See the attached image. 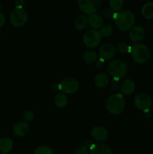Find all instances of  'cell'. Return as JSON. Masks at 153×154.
I'll return each instance as SVG.
<instances>
[{
  "instance_id": "obj_12",
  "label": "cell",
  "mask_w": 153,
  "mask_h": 154,
  "mask_svg": "<svg viewBox=\"0 0 153 154\" xmlns=\"http://www.w3.org/2000/svg\"><path fill=\"white\" fill-rule=\"evenodd\" d=\"M91 135L95 141H104L107 138L108 132L104 127L98 126L92 128L91 131Z\"/></svg>"
},
{
  "instance_id": "obj_1",
  "label": "cell",
  "mask_w": 153,
  "mask_h": 154,
  "mask_svg": "<svg viewBox=\"0 0 153 154\" xmlns=\"http://www.w3.org/2000/svg\"><path fill=\"white\" fill-rule=\"evenodd\" d=\"M115 20L116 28L122 32L128 31L135 23L134 14L130 11H122L115 12L112 17Z\"/></svg>"
},
{
  "instance_id": "obj_15",
  "label": "cell",
  "mask_w": 153,
  "mask_h": 154,
  "mask_svg": "<svg viewBox=\"0 0 153 154\" xmlns=\"http://www.w3.org/2000/svg\"><path fill=\"white\" fill-rule=\"evenodd\" d=\"M103 19L100 15L97 14H93L89 15L88 19V23L93 29H98L103 26Z\"/></svg>"
},
{
  "instance_id": "obj_3",
  "label": "cell",
  "mask_w": 153,
  "mask_h": 154,
  "mask_svg": "<svg viewBox=\"0 0 153 154\" xmlns=\"http://www.w3.org/2000/svg\"><path fill=\"white\" fill-rule=\"evenodd\" d=\"M130 54L134 61L139 64L146 63L150 57L149 50L142 44H134L130 46Z\"/></svg>"
},
{
  "instance_id": "obj_4",
  "label": "cell",
  "mask_w": 153,
  "mask_h": 154,
  "mask_svg": "<svg viewBox=\"0 0 153 154\" xmlns=\"http://www.w3.org/2000/svg\"><path fill=\"white\" fill-rule=\"evenodd\" d=\"M107 72L113 78L121 79L128 73V66L124 62L120 60L111 61L107 66Z\"/></svg>"
},
{
  "instance_id": "obj_16",
  "label": "cell",
  "mask_w": 153,
  "mask_h": 154,
  "mask_svg": "<svg viewBox=\"0 0 153 154\" xmlns=\"http://www.w3.org/2000/svg\"><path fill=\"white\" fill-rule=\"evenodd\" d=\"M90 154H112L110 147L104 144L94 145L91 148Z\"/></svg>"
},
{
  "instance_id": "obj_26",
  "label": "cell",
  "mask_w": 153,
  "mask_h": 154,
  "mask_svg": "<svg viewBox=\"0 0 153 154\" xmlns=\"http://www.w3.org/2000/svg\"><path fill=\"white\" fill-rule=\"evenodd\" d=\"M22 117H23L25 122L28 123V122L32 121V120L34 117V113L33 112L32 110H26L25 112L22 114Z\"/></svg>"
},
{
  "instance_id": "obj_22",
  "label": "cell",
  "mask_w": 153,
  "mask_h": 154,
  "mask_svg": "<svg viewBox=\"0 0 153 154\" xmlns=\"http://www.w3.org/2000/svg\"><path fill=\"white\" fill-rule=\"evenodd\" d=\"M112 32H113V29H112V26L109 25V24L103 25L99 30V33L101 37H110L112 34Z\"/></svg>"
},
{
  "instance_id": "obj_36",
  "label": "cell",
  "mask_w": 153,
  "mask_h": 154,
  "mask_svg": "<svg viewBox=\"0 0 153 154\" xmlns=\"http://www.w3.org/2000/svg\"><path fill=\"white\" fill-rule=\"evenodd\" d=\"M152 108H153V105H152Z\"/></svg>"
},
{
  "instance_id": "obj_29",
  "label": "cell",
  "mask_w": 153,
  "mask_h": 154,
  "mask_svg": "<svg viewBox=\"0 0 153 154\" xmlns=\"http://www.w3.org/2000/svg\"><path fill=\"white\" fill-rule=\"evenodd\" d=\"M74 154H88V148L85 145H82L75 150Z\"/></svg>"
},
{
  "instance_id": "obj_31",
  "label": "cell",
  "mask_w": 153,
  "mask_h": 154,
  "mask_svg": "<svg viewBox=\"0 0 153 154\" xmlns=\"http://www.w3.org/2000/svg\"><path fill=\"white\" fill-rule=\"evenodd\" d=\"M104 60H102V59H99L97 60L95 62V68L98 69H100L104 67Z\"/></svg>"
},
{
  "instance_id": "obj_6",
  "label": "cell",
  "mask_w": 153,
  "mask_h": 154,
  "mask_svg": "<svg viewBox=\"0 0 153 154\" xmlns=\"http://www.w3.org/2000/svg\"><path fill=\"white\" fill-rule=\"evenodd\" d=\"M28 14L22 8H16L12 11L10 15V22L14 26H22L26 23Z\"/></svg>"
},
{
  "instance_id": "obj_24",
  "label": "cell",
  "mask_w": 153,
  "mask_h": 154,
  "mask_svg": "<svg viewBox=\"0 0 153 154\" xmlns=\"http://www.w3.org/2000/svg\"><path fill=\"white\" fill-rule=\"evenodd\" d=\"M110 6L112 11H119L122 8L124 0H109Z\"/></svg>"
},
{
  "instance_id": "obj_35",
  "label": "cell",
  "mask_w": 153,
  "mask_h": 154,
  "mask_svg": "<svg viewBox=\"0 0 153 154\" xmlns=\"http://www.w3.org/2000/svg\"><path fill=\"white\" fill-rule=\"evenodd\" d=\"M0 8H1V4H0Z\"/></svg>"
},
{
  "instance_id": "obj_23",
  "label": "cell",
  "mask_w": 153,
  "mask_h": 154,
  "mask_svg": "<svg viewBox=\"0 0 153 154\" xmlns=\"http://www.w3.org/2000/svg\"><path fill=\"white\" fill-rule=\"evenodd\" d=\"M83 60H85L86 63L91 64L96 62V60H98V56L94 51H88L83 54Z\"/></svg>"
},
{
  "instance_id": "obj_28",
  "label": "cell",
  "mask_w": 153,
  "mask_h": 154,
  "mask_svg": "<svg viewBox=\"0 0 153 154\" xmlns=\"http://www.w3.org/2000/svg\"><path fill=\"white\" fill-rule=\"evenodd\" d=\"M120 87L119 84V79H116V78H113L110 83V87L112 90H118Z\"/></svg>"
},
{
  "instance_id": "obj_25",
  "label": "cell",
  "mask_w": 153,
  "mask_h": 154,
  "mask_svg": "<svg viewBox=\"0 0 153 154\" xmlns=\"http://www.w3.org/2000/svg\"><path fill=\"white\" fill-rule=\"evenodd\" d=\"M34 154H53V152L50 147L46 146H40L36 148Z\"/></svg>"
},
{
  "instance_id": "obj_20",
  "label": "cell",
  "mask_w": 153,
  "mask_h": 154,
  "mask_svg": "<svg viewBox=\"0 0 153 154\" xmlns=\"http://www.w3.org/2000/svg\"><path fill=\"white\" fill-rule=\"evenodd\" d=\"M88 25V18L86 15H80L74 22V26L77 30H82Z\"/></svg>"
},
{
  "instance_id": "obj_17",
  "label": "cell",
  "mask_w": 153,
  "mask_h": 154,
  "mask_svg": "<svg viewBox=\"0 0 153 154\" xmlns=\"http://www.w3.org/2000/svg\"><path fill=\"white\" fill-rule=\"evenodd\" d=\"M122 93L124 96H129L135 90V84L132 80H125L121 85Z\"/></svg>"
},
{
  "instance_id": "obj_13",
  "label": "cell",
  "mask_w": 153,
  "mask_h": 154,
  "mask_svg": "<svg viewBox=\"0 0 153 154\" xmlns=\"http://www.w3.org/2000/svg\"><path fill=\"white\" fill-rule=\"evenodd\" d=\"M29 131V126L25 121H20L16 123L13 128V132L16 136L22 137L26 135Z\"/></svg>"
},
{
  "instance_id": "obj_27",
  "label": "cell",
  "mask_w": 153,
  "mask_h": 154,
  "mask_svg": "<svg viewBox=\"0 0 153 154\" xmlns=\"http://www.w3.org/2000/svg\"><path fill=\"white\" fill-rule=\"evenodd\" d=\"M130 47L128 45L125 43H120L118 45V51H119L121 54H126V53L130 52Z\"/></svg>"
},
{
  "instance_id": "obj_7",
  "label": "cell",
  "mask_w": 153,
  "mask_h": 154,
  "mask_svg": "<svg viewBox=\"0 0 153 154\" xmlns=\"http://www.w3.org/2000/svg\"><path fill=\"white\" fill-rule=\"evenodd\" d=\"M79 88V83L74 78H66L58 84V90L64 94H73Z\"/></svg>"
},
{
  "instance_id": "obj_21",
  "label": "cell",
  "mask_w": 153,
  "mask_h": 154,
  "mask_svg": "<svg viewBox=\"0 0 153 154\" xmlns=\"http://www.w3.org/2000/svg\"><path fill=\"white\" fill-rule=\"evenodd\" d=\"M54 102L58 108H64L68 103V98L64 93H58L55 96Z\"/></svg>"
},
{
  "instance_id": "obj_18",
  "label": "cell",
  "mask_w": 153,
  "mask_h": 154,
  "mask_svg": "<svg viewBox=\"0 0 153 154\" xmlns=\"http://www.w3.org/2000/svg\"><path fill=\"white\" fill-rule=\"evenodd\" d=\"M94 85L99 88H104L109 84V77L105 73H99L94 78Z\"/></svg>"
},
{
  "instance_id": "obj_2",
  "label": "cell",
  "mask_w": 153,
  "mask_h": 154,
  "mask_svg": "<svg viewBox=\"0 0 153 154\" xmlns=\"http://www.w3.org/2000/svg\"><path fill=\"white\" fill-rule=\"evenodd\" d=\"M106 108L110 114L118 115L122 113L125 107V99L122 93H115L108 97L106 102Z\"/></svg>"
},
{
  "instance_id": "obj_9",
  "label": "cell",
  "mask_w": 153,
  "mask_h": 154,
  "mask_svg": "<svg viewBox=\"0 0 153 154\" xmlns=\"http://www.w3.org/2000/svg\"><path fill=\"white\" fill-rule=\"evenodd\" d=\"M134 105L138 109L141 111H149L152 105V100L148 95L146 93H140L134 98Z\"/></svg>"
},
{
  "instance_id": "obj_5",
  "label": "cell",
  "mask_w": 153,
  "mask_h": 154,
  "mask_svg": "<svg viewBox=\"0 0 153 154\" xmlns=\"http://www.w3.org/2000/svg\"><path fill=\"white\" fill-rule=\"evenodd\" d=\"M102 0H78V6L84 14L91 15L97 12L100 8Z\"/></svg>"
},
{
  "instance_id": "obj_11",
  "label": "cell",
  "mask_w": 153,
  "mask_h": 154,
  "mask_svg": "<svg viewBox=\"0 0 153 154\" xmlns=\"http://www.w3.org/2000/svg\"><path fill=\"white\" fill-rule=\"evenodd\" d=\"M145 33V29L140 26L132 27L129 32V38L131 42H138L143 38Z\"/></svg>"
},
{
  "instance_id": "obj_34",
  "label": "cell",
  "mask_w": 153,
  "mask_h": 154,
  "mask_svg": "<svg viewBox=\"0 0 153 154\" xmlns=\"http://www.w3.org/2000/svg\"><path fill=\"white\" fill-rule=\"evenodd\" d=\"M52 88L54 90H58V85L57 84H54L52 86Z\"/></svg>"
},
{
  "instance_id": "obj_14",
  "label": "cell",
  "mask_w": 153,
  "mask_h": 154,
  "mask_svg": "<svg viewBox=\"0 0 153 154\" xmlns=\"http://www.w3.org/2000/svg\"><path fill=\"white\" fill-rule=\"evenodd\" d=\"M14 147V143L10 138H2L0 140V153L7 154L11 151Z\"/></svg>"
},
{
  "instance_id": "obj_30",
  "label": "cell",
  "mask_w": 153,
  "mask_h": 154,
  "mask_svg": "<svg viewBox=\"0 0 153 154\" xmlns=\"http://www.w3.org/2000/svg\"><path fill=\"white\" fill-rule=\"evenodd\" d=\"M114 13L115 12H113L112 9H105L103 11L104 16L106 18H112L113 17Z\"/></svg>"
},
{
  "instance_id": "obj_32",
  "label": "cell",
  "mask_w": 153,
  "mask_h": 154,
  "mask_svg": "<svg viewBox=\"0 0 153 154\" xmlns=\"http://www.w3.org/2000/svg\"><path fill=\"white\" fill-rule=\"evenodd\" d=\"M16 8H22V5L25 3V0H14Z\"/></svg>"
},
{
  "instance_id": "obj_19",
  "label": "cell",
  "mask_w": 153,
  "mask_h": 154,
  "mask_svg": "<svg viewBox=\"0 0 153 154\" xmlns=\"http://www.w3.org/2000/svg\"><path fill=\"white\" fill-rule=\"evenodd\" d=\"M141 14L145 19H152L153 18V2L146 3L144 5L141 10Z\"/></svg>"
},
{
  "instance_id": "obj_8",
  "label": "cell",
  "mask_w": 153,
  "mask_h": 154,
  "mask_svg": "<svg viewBox=\"0 0 153 154\" xmlns=\"http://www.w3.org/2000/svg\"><path fill=\"white\" fill-rule=\"evenodd\" d=\"M82 40L87 48H94L99 45L101 40V36L98 30L89 29L84 34Z\"/></svg>"
},
{
  "instance_id": "obj_10",
  "label": "cell",
  "mask_w": 153,
  "mask_h": 154,
  "mask_svg": "<svg viewBox=\"0 0 153 154\" xmlns=\"http://www.w3.org/2000/svg\"><path fill=\"white\" fill-rule=\"evenodd\" d=\"M116 52V48L112 44L106 43L100 47L98 55L100 59L105 61V60H110L113 58Z\"/></svg>"
},
{
  "instance_id": "obj_33",
  "label": "cell",
  "mask_w": 153,
  "mask_h": 154,
  "mask_svg": "<svg viewBox=\"0 0 153 154\" xmlns=\"http://www.w3.org/2000/svg\"><path fill=\"white\" fill-rule=\"evenodd\" d=\"M5 23V17L2 12H0V26H3Z\"/></svg>"
}]
</instances>
